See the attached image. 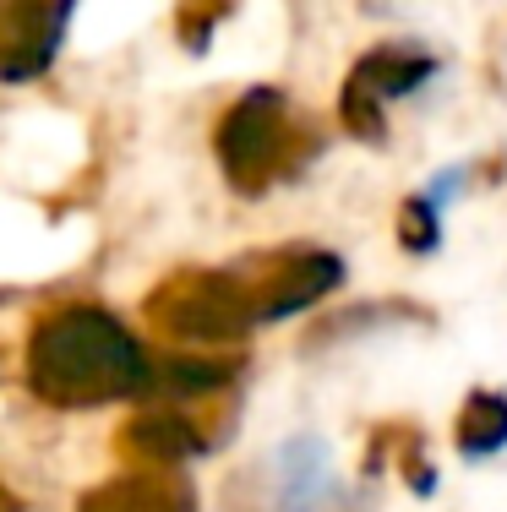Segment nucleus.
<instances>
[{
	"label": "nucleus",
	"mask_w": 507,
	"mask_h": 512,
	"mask_svg": "<svg viewBox=\"0 0 507 512\" xmlns=\"http://www.w3.org/2000/svg\"><path fill=\"white\" fill-rule=\"evenodd\" d=\"M22 376L28 393L55 409H104L153 393V355L120 311L66 300L33 322Z\"/></svg>",
	"instance_id": "f257e3e1"
},
{
	"label": "nucleus",
	"mask_w": 507,
	"mask_h": 512,
	"mask_svg": "<svg viewBox=\"0 0 507 512\" xmlns=\"http://www.w3.org/2000/svg\"><path fill=\"white\" fill-rule=\"evenodd\" d=\"M317 153H322L317 120L295 115L289 93L273 88V82L246 88L213 126V158H219L224 180L240 197H262V191L295 180Z\"/></svg>",
	"instance_id": "f03ea898"
},
{
	"label": "nucleus",
	"mask_w": 507,
	"mask_h": 512,
	"mask_svg": "<svg viewBox=\"0 0 507 512\" xmlns=\"http://www.w3.org/2000/svg\"><path fill=\"white\" fill-rule=\"evenodd\" d=\"M148 322L180 349H229L257 333L246 262L229 267H186L148 295Z\"/></svg>",
	"instance_id": "7ed1b4c3"
},
{
	"label": "nucleus",
	"mask_w": 507,
	"mask_h": 512,
	"mask_svg": "<svg viewBox=\"0 0 507 512\" xmlns=\"http://www.w3.org/2000/svg\"><path fill=\"white\" fill-rule=\"evenodd\" d=\"M437 77H442V55L437 50H426L420 39H382L344 71L338 120H344L349 137L382 148V142H388V115L398 104L420 99Z\"/></svg>",
	"instance_id": "20e7f679"
},
{
	"label": "nucleus",
	"mask_w": 507,
	"mask_h": 512,
	"mask_svg": "<svg viewBox=\"0 0 507 512\" xmlns=\"http://www.w3.org/2000/svg\"><path fill=\"white\" fill-rule=\"evenodd\" d=\"M246 278H251L257 327H279L289 316H306L311 306L338 295L349 267L328 246H284V251H246Z\"/></svg>",
	"instance_id": "39448f33"
},
{
	"label": "nucleus",
	"mask_w": 507,
	"mask_h": 512,
	"mask_svg": "<svg viewBox=\"0 0 507 512\" xmlns=\"http://www.w3.org/2000/svg\"><path fill=\"white\" fill-rule=\"evenodd\" d=\"M82 0H0V82L28 88L55 71Z\"/></svg>",
	"instance_id": "423d86ee"
},
{
	"label": "nucleus",
	"mask_w": 507,
	"mask_h": 512,
	"mask_svg": "<svg viewBox=\"0 0 507 512\" xmlns=\"http://www.w3.org/2000/svg\"><path fill=\"white\" fill-rule=\"evenodd\" d=\"M273 512H333L344 502V480L333 469V447L322 436H289L273 453Z\"/></svg>",
	"instance_id": "0eeeda50"
},
{
	"label": "nucleus",
	"mask_w": 507,
	"mask_h": 512,
	"mask_svg": "<svg viewBox=\"0 0 507 512\" xmlns=\"http://www.w3.org/2000/svg\"><path fill=\"white\" fill-rule=\"evenodd\" d=\"M208 447H213V436H202V425L175 404H153L120 425V453L131 463H148V469H186Z\"/></svg>",
	"instance_id": "6e6552de"
},
{
	"label": "nucleus",
	"mask_w": 507,
	"mask_h": 512,
	"mask_svg": "<svg viewBox=\"0 0 507 512\" xmlns=\"http://www.w3.org/2000/svg\"><path fill=\"white\" fill-rule=\"evenodd\" d=\"M464 191H469V164H442L426 186L409 191V197L398 202L393 235L415 262H431V256L442 251V240H448V213H453V202L464 197Z\"/></svg>",
	"instance_id": "1a4fd4ad"
},
{
	"label": "nucleus",
	"mask_w": 507,
	"mask_h": 512,
	"mask_svg": "<svg viewBox=\"0 0 507 512\" xmlns=\"http://www.w3.org/2000/svg\"><path fill=\"white\" fill-rule=\"evenodd\" d=\"M77 512H197V491H191L186 469H131L110 474L104 485H93L77 502Z\"/></svg>",
	"instance_id": "9d476101"
},
{
	"label": "nucleus",
	"mask_w": 507,
	"mask_h": 512,
	"mask_svg": "<svg viewBox=\"0 0 507 512\" xmlns=\"http://www.w3.org/2000/svg\"><path fill=\"white\" fill-rule=\"evenodd\" d=\"M246 360L229 349H175V355L153 360V393L164 404H197V398H219L240 382Z\"/></svg>",
	"instance_id": "9b49d317"
},
{
	"label": "nucleus",
	"mask_w": 507,
	"mask_h": 512,
	"mask_svg": "<svg viewBox=\"0 0 507 512\" xmlns=\"http://www.w3.org/2000/svg\"><path fill=\"white\" fill-rule=\"evenodd\" d=\"M453 442L464 463H491L507 453V393L502 387H475L458 409Z\"/></svg>",
	"instance_id": "f8f14e48"
},
{
	"label": "nucleus",
	"mask_w": 507,
	"mask_h": 512,
	"mask_svg": "<svg viewBox=\"0 0 507 512\" xmlns=\"http://www.w3.org/2000/svg\"><path fill=\"white\" fill-rule=\"evenodd\" d=\"M229 11H235V0H180V11H175V39L186 44L191 55H202L213 39H219V28L229 22Z\"/></svg>",
	"instance_id": "ddd939ff"
},
{
	"label": "nucleus",
	"mask_w": 507,
	"mask_h": 512,
	"mask_svg": "<svg viewBox=\"0 0 507 512\" xmlns=\"http://www.w3.org/2000/svg\"><path fill=\"white\" fill-rule=\"evenodd\" d=\"M388 447H393V442H388ZM393 469L409 480V491H415V496H431V491H437V463H426V442H420L415 431H404V442L393 447Z\"/></svg>",
	"instance_id": "4468645a"
}]
</instances>
